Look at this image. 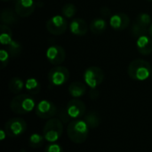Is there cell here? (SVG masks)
<instances>
[{
	"label": "cell",
	"instance_id": "21",
	"mask_svg": "<svg viewBox=\"0 0 152 152\" xmlns=\"http://www.w3.org/2000/svg\"><path fill=\"white\" fill-rule=\"evenodd\" d=\"M84 120L86 121V123L87 124V126H89V128H92V129L97 128L100 126V124H101V117L95 111H90V112H88L86 115Z\"/></svg>",
	"mask_w": 152,
	"mask_h": 152
},
{
	"label": "cell",
	"instance_id": "3",
	"mask_svg": "<svg viewBox=\"0 0 152 152\" xmlns=\"http://www.w3.org/2000/svg\"><path fill=\"white\" fill-rule=\"evenodd\" d=\"M10 108L12 112L18 115H24L31 112L36 108V102L28 94H19L12 100Z\"/></svg>",
	"mask_w": 152,
	"mask_h": 152
},
{
	"label": "cell",
	"instance_id": "36",
	"mask_svg": "<svg viewBox=\"0 0 152 152\" xmlns=\"http://www.w3.org/2000/svg\"><path fill=\"white\" fill-rule=\"evenodd\" d=\"M151 75H152V73H151Z\"/></svg>",
	"mask_w": 152,
	"mask_h": 152
},
{
	"label": "cell",
	"instance_id": "8",
	"mask_svg": "<svg viewBox=\"0 0 152 152\" xmlns=\"http://www.w3.org/2000/svg\"><path fill=\"white\" fill-rule=\"evenodd\" d=\"M69 77V71L66 67L56 66L48 72V80L51 85L54 86H61L64 85Z\"/></svg>",
	"mask_w": 152,
	"mask_h": 152
},
{
	"label": "cell",
	"instance_id": "20",
	"mask_svg": "<svg viewBox=\"0 0 152 152\" xmlns=\"http://www.w3.org/2000/svg\"><path fill=\"white\" fill-rule=\"evenodd\" d=\"M0 43L4 45H8L13 39H12V33L11 28L8 25L1 24L0 26Z\"/></svg>",
	"mask_w": 152,
	"mask_h": 152
},
{
	"label": "cell",
	"instance_id": "22",
	"mask_svg": "<svg viewBox=\"0 0 152 152\" xmlns=\"http://www.w3.org/2000/svg\"><path fill=\"white\" fill-rule=\"evenodd\" d=\"M24 83L22 81L21 78L20 77H12L10 81H9V84H8V88L10 90L11 93L12 94H19L21 92V90L23 89V86H24Z\"/></svg>",
	"mask_w": 152,
	"mask_h": 152
},
{
	"label": "cell",
	"instance_id": "13",
	"mask_svg": "<svg viewBox=\"0 0 152 152\" xmlns=\"http://www.w3.org/2000/svg\"><path fill=\"white\" fill-rule=\"evenodd\" d=\"M86 107L85 103L78 99L70 100L68 102L67 108H66V110L68 114L69 115V117L74 119L82 118L86 113Z\"/></svg>",
	"mask_w": 152,
	"mask_h": 152
},
{
	"label": "cell",
	"instance_id": "4",
	"mask_svg": "<svg viewBox=\"0 0 152 152\" xmlns=\"http://www.w3.org/2000/svg\"><path fill=\"white\" fill-rule=\"evenodd\" d=\"M63 132L62 122L59 118H50L44 126L43 135L49 142H54L60 139Z\"/></svg>",
	"mask_w": 152,
	"mask_h": 152
},
{
	"label": "cell",
	"instance_id": "28",
	"mask_svg": "<svg viewBox=\"0 0 152 152\" xmlns=\"http://www.w3.org/2000/svg\"><path fill=\"white\" fill-rule=\"evenodd\" d=\"M45 152H64L63 149L59 144H50L46 146Z\"/></svg>",
	"mask_w": 152,
	"mask_h": 152
},
{
	"label": "cell",
	"instance_id": "12",
	"mask_svg": "<svg viewBox=\"0 0 152 152\" xmlns=\"http://www.w3.org/2000/svg\"><path fill=\"white\" fill-rule=\"evenodd\" d=\"M36 8L34 0H14V10L19 17L26 18L30 16Z\"/></svg>",
	"mask_w": 152,
	"mask_h": 152
},
{
	"label": "cell",
	"instance_id": "9",
	"mask_svg": "<svg viewBox=\"0 0 152 152\" xmlns=\"http://www.w3.org/2000/svg\"><path fill=\"white\" fill-rule=\"evenodd\" d=\"M45 26L49 33L55 36H60L67 30L68 22L63 15H54L46 21Z\"/></svg>",
	"mask_w": 152,
	"mask_h": 152
},
{
	"label": "cell",
	"instance_id": "10",
	"mask_svg": "<svg viewBox=\"0 0 152 152\" xmlns=\"http://www.w3.org/2000/svg\"><path fill=\"white\" fill-rule=\"evenodd\" d=\"M57 113L56 106L53 102L43 100L39 102L36 106V114L42 119H50Z\"/></svg>",
	"mask_w": 152,
	"mask_h": 152
},
{
	"label": "cell",
	"instance_id": "24",
	"mask_svg": "<svg viewBox=\"0 0 152 152\" xmlns=\"http://www.w3.org/2000/svg\"><path fill=\"white\" fill-rule=\"evenodd\" d=\"M44 140H45L44 135H41L39 134H33L29 137L28 143H29V146L31 148L37 149V148H40L43 146Z\"/></svg>",
	"mask_w": 152,
	"mask_h": 152
},
{
	"label": "cell",
	"instance_id": "19",
	"mask_svg": "<svg viewBox=\"0 0 152 152\" xmlns=\"http://www.w3.org/2000/svg\"><path fill=\"white\" fill-rule=\"evenodd\" d=\"M90 30L94 35H100L103 33L107 28V22L102 18H96L91 21L90 24Z\"/></svg>",
	"mask_w": 152,
	"mask_h": 152
},
{
	"label": "cell",
	"instance_id": "15",
	"mask_svg": "<svg viewBox=\"0 0 152 152\" xmlns=\"http://www.w3.org/2000/svg\"><path fill=\"white\" fill-rule=\"evenodd\" d=\"M69 29H70V32L73 35L82 37V36H85L87 33L88 26H87V23L86 22L85 20H83L81 18H77V19H74L70 22Z\"/></svg>",
	"mask_w": 152,
	"mask_h": 152
},
{
	"label": "cell",
	"instance_id": "11",
	"mask_svg": "<svg viewBox=\"0 0 152 152\" xmlns=\"http://www.w3.org/2000/svg\"><path fill=\"white\" fill-rule=\"evenodd\" d=\"M46 59L47 61L55 66H59L61 64L66 58V53L63 47L61 45H53L47 48L46 50Z\"/></svg>",
	"mask_w": 152,
	"mask_h": 152
},
{
	"label": "cell",
	"instance_id": "26",
	"mask_svg": "<svg viewBox=\"0 0 152 152\" xmlns=\"http://www.w3.org/2000/svg\"><path fill=\"white\" fill-rule=\"evenodd\" d=\"M77 13V7L73 4H66L61 8V14L65 18H72Z\"/></svg>",
	"mask_w": 152,
	"mask_h": 152
},
{
	"label": "cell",
	"instance_id": "23",
	"mask_svg": "<svg viewBox=\"0 0 152 152\" xmlns=\"http://www.w3.org/2000/svg\"><path fill=\"white\" fill-rule=\"evenodd\" d=\"M25 88L27 90V92L30 94H37L40 92V84L39 82L34 78V77H30L28 79H27L26 83H25Z\"/></svg>",
	"mask_w": 152,
	"mask_h": 152
},
{
	"label": "cell",
	"instance_id": "2",
	"mask_svg": "<svg viewBox=\"0 0 152 152\" xmlns=\"http://www.w3.org/2000/svg\"><path fill=\"white\" fill-rule=\"evenodd\" d=\"M128 76L137 81H144L151 75V66L149 61L142 59H136L133 61L127 69Z\"/></svg>",
	"mask_w": 152,
	"mask_h": 152
},
{
	"label": "cell",
	"instance_id": "27",
	"mask_svg": "<svg viewBox=\"0 0 152 152\" xmlns=\"http://www.w3.org/2000/svg\"><path fill=\"white\" fill-rule=\"evenodd\" d=\"M10 53L7 50L5 49H1L0 50V68L4 69V67H6L8 65L9 62V59H10Z\"/></svg>",
	"mask_w": 152,
	"mask_h": 152
},
{
	"label": "cell",
	"instance_id": "31",
	"mask_svg": "<svg viewBox=\"0 0 152 152\" xmlns=\"http://www.w3.org/2000/svg\"><path fill=\"white\" fill-rule=\"evenodd\" d=\"M99 96V92L95 89H91V92H90V98L91 99H96L97 97Z\"/></svg>",
	"mask_w": 152,
	"mask_h": 152
},
{
	"label": "cell",
	"instance_id": "34",
	"mask_svg": "<svg viewBox=\"0 0 152 152\" xmlns=\"http://www.w3.org/2000/svg\"><path fill=\"white\" fill-rule=\"evenodd\" d=\"M147 1H150V2H152V0H147Z\"/></svg>",
	"mask_w": 152,
	"mask_h": 152
},
{
	"label": "cell",
	"instance_id": "25",
	"mask_svg": "<svg viewBox=\"0 0 152 152\" xmlns=\"http://www.w3.org/2000/svg\"><path fill=\"white\" fill-rule=\"evenodd\" d=\"M21 49H22L21 45L16 40H12L7 45V51L9 52L12 57H17L21 53Z\"/></svg>",
	"mask_w": 152,
	"mask_h": 152
},
{
	"label": "cell",
	"instance_id": "1",
	"mask_svg": "<svg viewBox=\"0 0 152 152\" xmlns=\"http://www.w3.org/2000/svg\"><path fill=\"white\" fill-rule=\"evenodd\" d=\"M67 134L71 142L77 144L85 142L89 134V126L85 120L76 119L68 125Z\"/></svg>",
	"mask_w": 152,
	"mask_h": 152
},
{
	"label": "cell",
	"instance_id": "5",
	"mask_svg": "<svg viewBox=\"0 0 152 152\" xmlns=\"http://www.w3.org/2000/svg\"><path fill=\"white\" fill-rule=\"evenodd\" d=\"M151 23V17L150 16V14L146 12H142L138 14L131 28L133 36L139 37L141 36L147 35V33H149V28Z\"/></svg>",
	"mask_w": 152,
	"mask_h": 152
},
{
	"label": "cell",
	"instance_id": "29",
	"mask_svg": "<svg viewBox=\"0 0 152 152\" xmlns=\"http://www.w3.org/2000/svg\"><path fill=\"white\" fill-rule=\"evenodd\" d=\"M71 118L69 117V115L68 114L67 110H61V112H59V119L62 122V123H68L69 121Z\"/></svg>",
	"mask_w": 152,
	"mask_h": 152
},
{
	"label": "cell",
	"instance_id": "6",
	"mask_svg": "<svg viewBox=\"0 0 152 152\" xmlns=\"http://www.w3.org/2000/svg\"><path fill=\"white\" fill-rule=\"evenodd\" d=\"M104 79V73L99 67L92 66L87 68L84 72V80L86 85L91 89L97 88Z\"/></svg>",
	"mask_w": 152,
	"mask_h": 152
},
{
	"label": "cell",
	"instance_id": "7",
	"mask_svg": "<svg viewBox=\"0 0 152 152\" xmlns=\"http://www.w3.org/2000/svg\"><path fill=\"white\" fill-rule=\"evenodd\" d=\"M27 129V123L20 118H13L8 120L4 125V131L6 135L12 138L18 137L24 134Z\"/></svg>",
	"mask_w": 152,
	"mask_h": 152
},
{
	"label": "cell",
	"instance_id": "14",
	"mask_svg": "<svg viewBox=\"0 0 152 152\" xmlns=\"http://www.w3.org/2000/svg\"><path fill=\"white\" fill-rule=\"evenodd\" d=\"M130 24V18L125 12H118L110 19V25L115 30H124Z\"/></svg>",
	"mask_w": 152,
	"mask_h": 152
},
{
	"label": "cell",
	"instance_id": "18",
	"mask_svg": "<svg viewBox=\"0 0 152 152\" xmlns=\"http://www.w3.org/2000/svg\"><path fill=\"white\" fill-rule=\"evenodd\" d=\"M69 93L74 98H80L86 93V86L81 82H73L69 86Z\"/></svg>",
	"mask_w": 152,
	"mask_h": 152
},
{
	"label": "cell",
	"instance_id": "35",
	"mask_svg": "<svg viewBox=\"0 0 152 152\" xmlns=\"http://www.w3.org/2000/svg\"><path fill=\"white\" fill-rule=\"evenodd\" d=\"M2 1H9V0H2Z\"/></svg>",
	"mask_w": 152,
	"mask_h": 152
},
{
	"label": "cell",
	"instance_id": "16",
	"mask_svg": "<svg viewBox=\"0 0 152 152\" xmlns=\"http://www.w3.org/2000/svg\"><path fill=\"white\" fill-rule=\"evenodd\" d=\"M136 48L141 54L149 55L152 53V38L147 35L137 37Z\"/></svg>",
	"mask_w": 152,
	"mask_h": 152
},
{
	"label": "cell",
	"instance_id": "17",
	"mask_svg": "<svg viewBox=\"0 0 152 152\" xmlns=\"http://www.w3.org/2000/svg\"><path fill=\"white\" fill-rule=\"evenodd\" d=\"M0 19L2 24L5 25H13L19 21V15L15 12V10L12 8H5L2 10L0 14Z\"/></svg>",
	"mask_w": 152,
	"mask_h": 152
},
{
	"label": "cell",
	"instance_id": "30",
	"mask_svg": "<svg viewBox=\"0 0 152 152\" xmlns=\"http://www.w3.org/2000/svg\"><path fill=\"white\" fill-rule=\"evenodd\" d=\"M100 13L103 17H110V9L109 7H107V6L102 7L101 10H100Z\"/></svg>",
	"mask_w": 152,
	"mask_h": 152
},
{
	"label": "cell",
	"instance_id": "32",
	"mask_svg": "<svg viewBox=\"0 0 152 152\" xmlns=\"http://www.w3.org/2000/svg\"><path fill=\"white\" fill-rule=\"evenodd\" d=\"M149 34H150V37L152 38V23L150 26V28H149Z\"/></svg>",
	"mask_w": 152,
	"mask_h": 152
},
{
	"label": "cell",
	"instance_id": "33",
	"mask_svg": "<svg viewBox=\"0 0 152 152\" xmlns=\"http://www.w3.org/2000/svg\"><path fill=\"white\" fill-rule=\"evenodd\" d=\"M4 131H1V134H2V137H1V140H4Z\"/></svg>",
	"mask_w": 152,
	"mask_h": 152
}]
</instances>
